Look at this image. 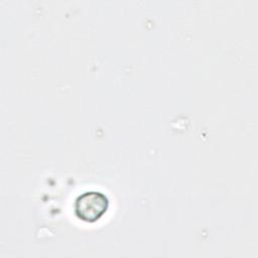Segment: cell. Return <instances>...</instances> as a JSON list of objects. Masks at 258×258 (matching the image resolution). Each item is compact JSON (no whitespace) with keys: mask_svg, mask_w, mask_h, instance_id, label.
<instances>
[{"mask_svg":"<svg viewBox=\"0 0 258 258\" xmlns=\"http://www.w3.org/2000/svg\"><path fill=\"white\" fill-rule=\"evenodd\" d=\"M108 207L107 196L98 190H87L81 194L74 204L76 216L88 223L98 221L107 212Z\"/></svg>","mask_w":258,"mask_h":258,"instance_id":"obj_1","label":"cell"}]
</instances>
